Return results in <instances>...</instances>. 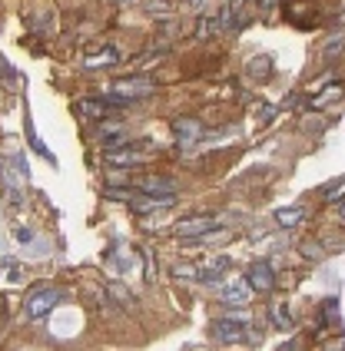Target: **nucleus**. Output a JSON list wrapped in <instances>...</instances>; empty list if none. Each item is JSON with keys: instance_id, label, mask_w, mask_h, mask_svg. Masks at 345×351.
I'll return each mask as SVG.
<instances>
[{"instance_id": "nucleus-14", "label": "nucleus", "mask_w": 345, "mask_h": 351, "mask_svg": "<svg viewBox=\"0 0 345 351\" xmlns=\"http://www.w3.org/2000/svg\"><path fill=\"white\" fill-rule=\"evenodd\" d=\"M243 7H246V0H226L223 14H219V27L223 30H239L243 27Z\"/></svg>"}, {"instance_id": "nucleus-5", "label": "nucleus", "mask_w": 345, "mask_h": 351, "mask_svg": "<svg viewBox=\"0 0 345 351\" xmlns=\"http://www.w3.org/2000/svg\"><path fill=\"white\" fill-rule=\"evenodd\" d=\"M74 113H77L80 119H93V123H100V119L120 117V106L110 103L107 97H83L74 103Z\"/></svg>"}, {"instance_id": "nucleus-11", "label": "nucleus", "mask_w": 345, "mask_h": 351, "mask_svg": "<svg viewBox=\"0 0 345 351\" xmlns=\"http://www.w3.org/2000/svg\"><path fill=\"white\" fill-rule=\"evenodd\" d=\"M249 282L246 278H232V282H226L223 285V302L230 305V308H246L249 305Z\"/></svg>"}, {"instance_id": "nucleus-2", "label": "nucleus", "mask_w": 345, "mask_h": 351, "mask_svg": "<svg viewBox=\"0 0 345 351\" xmlns=\"http://www.w3.org/2000/svg\"><path fill=\"white\" fill-rule=\"evenodd\" d=\"M60 302H63V292H60L57 285H37L34 292L27 295V302H23V312H27V318L40 322V318H47V315L54 312Z\"/></svg>"}, {"instance_id": "nucleus-20", "label": "nucleus", "mask_w": 345, "mask_h": 351, "mask_svg": "<svg viewBox=\"0 0 345 351\" xmlns=\"http://www.w3.org/2000/svg\"><path fill=\"white\" fill-rule=\"evenodd\" d=\"M17 239L20 242H34V232L30 229H17Z\"/></svg>"}, {"instance_id": "nucleus-13", "label": "nucleus", "mask_w": 345, "mask_h": 351, "mask_svg": "<svg viewBox=\"0 0 345 351\" xmlns=\"http://www.w3.org/2000/svg\"><path fill=\"white\" fill-rule=\"evenodd\" d=\"M176 202V195H150V193H136L133 195V206L136 213H156V209H166Z\"/></svg>"}, {"instance_id": "nucleus-3", "label": "nucleus", "mask_w": 345, "mask_h": 351, "mask_svg": "<svg viewBox=\"0 0 345 351\" xmlns=\"http://www.w3.org/2000/svg\"><path fill=\"white\" fill-rule=\"evenodd\" d=\"M249 315H226L219 322H212V338L216 341H226V345H236V341H249Z\"/></svg>"}, {"instance_id": "nucleus-16", "label": "nucleus", "mask_w": 345, "mask_h": 351, "mask_svg": "<svg viewBox=\"0 0 345 351\" xmlns=\"http://www.w3.org/2000/svg\"><path fill=\"white\" fill-rule=\"evenodd\" d=\"M306 215H309V209H302V206H282V209L272 213V219H276L282 229H292V226H299Z\"/></svg>"}, {"instance_id": "nucleus-21", "label": "nucleus", "mask_w": 345, "mask_h": 351, "mask_svg": "<svg viewBox=\"0 0 345 351\" xmlns=\"http://www.w3.org/2000/svg\"><path fill=\"white\" fill-rule=\"evenodd\" d=\"M339 215H342V222H345V199L339 202Z\"/></svg>"}, {"instance_id": "nucleus-15", "label": "nucleus", "mask_w": 345, "mask_h": 351, "mask_svg": "<svg viewBox=\"0 0 345 351\" xmlns=\"http://www.w3.org/2000/svg\"><path fill=\"white\" fill-rule=\"evenodd\" d=\"M339 99H345V83H332V86H326L319 97L309 99V110H326V106L339 103Z\"/></svg>"}, {"instance_id": "nucleus-8", "label": "nucleus", "mask_w": 345, "mask_h": 351, "mask_svg": "<svg viewBox=\"0 0 345 351\" xmlns=\"http://www.w3.org/2000/svg\"><path fill=\"white\" fill-rule=\"evenodd\" d=\"M172 136L179 139V146H196L203 139V123L196 117H176L172 119Z\"/></svg>"}, {"instance_id": "nucleus-18", "label": "nucleus", "mask_w": 345, "mask_h": 351, "mask_svg": "<svg viewBox=\"0 0 345 351\" xmlns=\"http://www.w3.org/2000/svg\"><path fill=\"white\" fill-rule=\"evenodd\" d=\"M246 70H249L252 80H259V83H263V80L272 77V60H269V57H256V60H249V66H246Z\"/></svg>"}, {"instance_id": "nucleus-10", "label": "nucleus", "mask_w": 345, "mask_h": 351, "mask_svg": "<svg viewBox=\"0 0 345 351\" xmlns=\"http://www.w3.org/2000/svg\"><path fill=\"white\" fill-rule=\"evenodd\" d=\"M113 63H120V50H116L113 43H103V47H96V50H90V53L83 57V66H87V70H107V66H113Z\"/></svg>"}, {"instance_id": "nucleus-17", "label": "nucleus", "mask_w": 345, "mask_h": 351, "mask_svg": "<svg viewBox=\"0 0 345 351\" xmlns=\"http://www.w3.org/2000/svg\"><path fill=\"white\" fill-rule=\"evenodd\" d=\"M269 322H272V328H279V332H289V328H292V315H289V308L282 302L269 308Z\"/></svg>"}, {"instance_id": "nucleus-4", "label": "nucleus", "mask_w": 345, "mask_h": 351, "mask_svg": "<svg viewBox=\"0 0 345 351\" xmlns=\"http://www.w3.org/2000/svg\"><path fill=\"white\" fill-rule=\"evenodd\" d=\"M150 156H153V149H143V146H136V143L107 146V153H103V159H107L110 166H120V169H126V166H140V162H146Z\"/></svg>"}, {"instance_id": "nucleus-6", "label": "nucleus", "mask_w": 345, "mask_h": 351, "mask_svg": "<svg viewBox=\"0 0 345 351\" xmlns=\"http://www.w3.org/2000/svg\"><path fill=\"white\" fill-rule=\"evenodd\" d=\"M219 226V219L216 215H192V219H183V222H176L172 226V235L176 239H199V235H206L210 229H216Z\"/></svg>"}, {"instance_id": "nucleus-1", "label": "nucleus", "mask_w": 345, "mask_h": 351, "mask_svg": "<svg viewBox=\"0 0 345 351\" xmlns=\"http://www.w3.org/2000/svg\"><path fill=\"white\" fill-rule=\"evenodd\" d=\"M153 90H156V80L153 77H146V73H136V77H120L113 86L103 93V97L110 99V103H116V106L123 110V106H130V103H136V99L150 97Z\"/></svg>"}, {"instance_id": "nucleus-22", "label": "nucleus", "mask_w": 345, "mask_h": 351, "mask_svg": "<svg viewBox=\"0 0 345 351\" xmlns=\"http://www.w3.org/2000/svg\"><path fill=\"white\" fill-rule=\"evenodd\" d=\"M263 7H276V0H263Z\"/></svg>"}, {"instance_id": "nucleus-9", "label": "nucleus", "mask_w": 345, "mask_h": 351, "mask_svg": "<svg viewBox=\"0 0 345 351\" xmlns=\"http://www.w3.org/2000/svg\"><path fill=\"white\" fill-rule=\"evenodd\" d=\"M133 186L150 195H176V189H179L176 179H170V176H140V179H133Z\"/></svg>"}, {"instance_id": "nucleus-7", "label": "nucleus", "mask_w": 345, "mask_h": 351, "mask_svg": "<svg viewBox=\"0 0 345 351\" xmlns=\"http://www.w3.org/2000/svg\"><path fill=\"white\" fill-rule=\"evenodd\" d=\"M246 282H249V289L252 292H272V289H276V275H272V265H269V262H263V258H259V262H252L249 269H246Z\"/></svg>"}, {"instance_id": "nucleus-12", "label": "nucleus", "mask_w": 345, "mask_h": 351, "mask_svg": "<svg viewBox=\"0 0 345 351\" xmlns=\"http://www.w3.org/2000/svg\"><path fill=\"white\" fill-rule=\"evenodd\" d=\"M226 272H230V258H226V255H216L212 262H206V265L196 269V278H199L203 285H219Z\"/></svg>"}, {"instance_id": "nucleus-19", "label": "nucleus", "mask_w": 345, "mask_h": 351, "mask_svg": "<svg viewBox=\"0 0 345 351\" xmlns=\"http://www.w3.org/2000/svg\"><path fill=\"white\" fill-rule=\"evenodd\" d=\"M326 199H329V202H342V199H345V179H339V182L329 189Z\"/></svg>"}]
</instances>
